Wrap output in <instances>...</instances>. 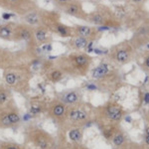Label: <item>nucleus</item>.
Segmentation results:
<instances>
[{
	"instance_id": "obj_1",
	"label": "nucleus",
	"mask_w": 149,
	"mask_h": 149,
	"mask_svg": "<svg viewBox=\"0 0 149 149\" xmlns=\"http://www.w3.org/2000/svg\"><path fill=\"white\" fill-rule=\"evenodd\" d=\"M34 78L28 64L12 66L2 71V81L13 93L27 97L31 91V81Z\"/></svg>"
},
{
	"instance_id": "obj_2",
	"label": "nucleus",
	"mask_w": 149,
	"mask_h": 149,
	"mask_svg": "<svg viewBox=\"0 0 149 149\" xmlns=\"http://www.w3.org/2000/svg\"><path fill=\"white\" fill-rule=\"evenodd\" d=\"M54 63L66 76L83 77L88 74L92 58L85 53H71L57 58Z\"/></svg>"
},
{
	"instance_id": "obj_3",
	"label": "nucleus",
	"mask_w": 149,
	"mask_h": 149,
	"mask_svg": "<svg viewBox=\"0 0 149 149\" xmlns=\"http://www.w3.org/2000/svg\"><path fill=\"white\" fill-rule=\"evenodd\" d=\"M23 136L28 149H57L56 137L37 124L26 125Z\"/></svg>"
},
{
	"instance_id": "obj_4",
	"label": "nucleus",
	"mask_w": 149,
	"mask_h": 149,
	"mask_svg": "<svg viewBox=\"0 0 149 149\" xmlns=\"http://www.w3.org/2000/svg\"><path fill=\"white\" fill-rule=\"evenodd\" d=\"M93 122L91 117V111L88 107L83 102L77 103L74 105L68 107L67 117L63 126L58 128V131L66 132L73 127H81L84 125H88Z\"/></svg>"
},
{
	"instance_id": "obj_5",
	"label": "nucleus",
	"mask_w": 149,
	"mask_h": 149,
	"mask_svg": "<svg viewBox=\"0 0 149 149\" xmlns=\"http://www.w3.org/2000/svg\"><path fill=\"white\" fill-rule=\"evenodd\" d=\"M40 25L46 27L52 35H56L61 38L74 37L73 27L61 22V16L56 11L45 10L41 8V23Z\"/></svg>"
},
{
	"instance_id": "obj_6",
	"label": "nucleus",
	"mask_w": 149,
	"mask_h": 149,
	"mask_svg": "<svg viewBox=\"0 0 149 149\" xmlns=\"http://www.w3.org/2000/svg\"><path fill=\"white\" fill-rule=\"evenodd\" d=\"M39 56L28 50L25 51H10L3 47H0V70L3 71L12 66L20 64H29L33 58Z\"/></svg>"
},
{
	"instance_id": "obj_7",
	"label": "nucleus",
	"mask_w": 149,
	"mask_h": 149,
	"mask_svg": "<svg viewBox=\"0 0 149 149\" xmlns=\"http://www.w3.org/2000/svg\"><path fill=\"white\" fill-rule=\"evenodd\" d=\"M13 42L24 43L26 46V50L35 53V54H37V50L39 49L35 40L34 27L23 22L16 23Z\"/></svg>"
},
{
	"instance_id": "obj_8",
	"label": "nucleus",
	"mask_w": 149,
	"mask_h": 149,
	"mask_svg": "<svg viewBox=\"0 0 149 149\" xmlns=\"http://www.w3.org/2000/svg\"><path fill=\"white\" fill-rule=\"evenodd\" d=\"M0 7L22 17L39 6L36 0H0Z\"/></svg>"
},
{
	"instance_id": "obj_9",
	"label": "nucleus",
	"mask_w": 149,
	"mask_h": 149,
	"mask_svg": "<svg viewBox=\"0 0 149 149\" xmlns=\"http://www.w3.org/2000/svg\"><path fill=\"white\" fill-rule=\"evenodd\" d=\"M67 111H68V105L62 102L60 100L54 97L49 100L48 109L46 111V116L53 123L57 126V128L63 126L67 117Z\"/></svg>"
},
{
	"instance_id": "obj_10",
	"label": "nucleus",
	"mask_w": 149,
	"mask_h": 149,
	"mask_svg": "<svg viewBox=\"0 0 149 149\" xmlns=\"http://www.w3.org/2000/svg\"><path fill=\"white\" fill-rule=\"evenodd\" d=\"M22 123V116L17 104L0 110V129H17Z\"/></svg>"
},
{
	"instance_id": "obj_11",
	"label": "nucleus",
	"mask_w": 149,
	"mask_h": 149,
	"mask_svg": "<svg viewBox=\"0 0 149 149\" xmlns=\"http://www.w3.org/2000/svg\"><path fill=\"white\" fill-rule=\"evenodd\" d=\"M49 100H48L47 97L42 95H33L29 97L27 100V109L30 117L36 118V117L42 116L43 114H46Z\"/></svg>"
},
{
	"instance_id": "obj_12",
	"label": "nucleus",
	"mask_w": 149,
	"mask_h": 149,
	"mask_svg": "<svg viewBox=\"0 0 149 149\" xmlns=\"http://www.w3.org/2000/svg\"><path fill=\"white\" fill-rule=\"evenodd\" d=\"M55 97L60 100L68 107L81 102V95L77 90H65L59 93H55Z\"/></svg>"
},
{
	"instance_id": "obj_13",
	"label": "nucleus",
	"mask_w": 149,
	"mask_h": 149,
	"mask_svg": "<svg viewBox=\"0 0 149 149\" xmlns=\"http://www.w3.org/2000/svg\"><path fill=\"white\" fill-rule=\"evenodd\" d=\"M15 104L16 102L13 97V92L3 81H1L0 84V110H4Z\"/></svg>"
},
{
	"instance_id": "obj_14",
	"label": "nucleus",
	"mask_w": 149,
	"mask_h": 149,
	"mask_svg": "<svg viewBox=\"0 0 149 149\" xmlns=\"http://www.w3.org/2000/svg\"><path fill=\"white\" fill-rule=\"evenodd\" d=\"M62 11H64L65 13L72 16V17H76L78 19H81V20L86 21V18H88V14L84 11L80 0H73L66 7H64Z\"/></svg>"
},
{
	"instance_id": "obj_15",
	"label": "nucleus",
	"mask_w": 149,
	"mask_h": 149,
	"mask_svg": "<svg viewBox=\"0 0 149 149\" xmlns=\"http://www.w3.org/2000/svg\"><path fill=\"white\" fill-rule=\"evenodd\" d=\"M34 35L35 40L37 43L38 47L45 46V45H49L52 42V33L49 30L42 25H38L34 27Z\"/></svg>"
},
{
	"instance_id": "obj_16",
	"label": "nucleus",
	"mask_w": 149,
	"mask_h": 149,
	"mask_svg": "<svg viewBox=\"0 0 149 149\" xmlns=\"http://www.w3.org/2000/svg\"><path fill=\"white\" fill-rule=\"evenodd\" d=\"M42 77L45 79V81L47 83L52 84V85H56V84L60 83V81L64 80L66 74H64V72L61 69L58 68L54 63V65H53L51 68L48 69Z\"/></svg>"
},
{
	"instance_id": "obj_17",
	"label": "nucleus",
	"mask_w": 149,
	"mask_h": 149,
	"mask_svg": "<svg viewBox=\"0 0 149 149\" xmlns=\"http://www.w3.org/2000/svg\"><path fill=\"white\" fill-rule=\"evenodd\" d=\"M74 35V36H80V37L86 38L88 41H93L97 38V30L93 29L90 26L85 25H77L73 27Z\"/></svg>"
},
{
	"instance_id": "obj_18",
	"label": "nucleus",
	"mask_w": 149,
	"mask_h": 149,
	"mask_svg": "<svg viewBox=\"0 0 149 149\" xmlns=\"http://www.w3.org/2000/svg\"><path fill=\"white\" fill-rule=\"evenodd\" d=\"M16 22H7L0 24V39L7 42H13Z\"/></svg>"
},
{
	"instance_id": "obj_19",
	"label": "nucleus",
	"mask_w": 149,
	"mask_h": 149,
	"mask_svg": "<svg viewBox=\"0 0 149 149\" xmlns=\"http://www.w3.org/2000/svg\"><path fill=\"white\" fill-rule=\"evenodd\" d=\"M56 140H57V149H88V147L84 146L81 143L71 142V141H69L61 133H57Z\"/></svg>"
},
{
	"instance_id": "obj_20",
	"label": "nucleus",
	"mask_w": 149,
	"mask_h": 149,
	"mask_svg": "<svg viewBox=\"0 0 149 149\" xmlns=\"http://www.w3.org/2000/svg\"><path fill=\"white\" fill-rule=\"evenodd\" d=\"M57 133H61L68 139L71 142L74 143H81L83 141V136H84V132L81 127H73V128H70L69 130H67L66 132H60L57 131Z\"/></svg>"
},
{
	"instance_id": "obj_21",
	"label": "nucleus",
	"mask_w": 149,
	"mask_h": 149,
	"mask_svg": "<svg viewBox=\"0 0 149 149\" xmlns=\"http://www.w3.org/2000/svg\"><path fill=\"white\" fill-rule=\"evenodd\" d=\"M88 41L86 38L80 37V36H74L72 37V39L69 41V46L72 48V49L74 50H81L84 48H86L88 45Z\"/></svg>"
},
{
	"instance_id": "obj_22",
	"label": "nucleus",
	"mask_w": 149,
	"mask_h": 149,
	"mask_svg": "<svg viewBox=\"0 0 149 149\" xmlns=\"http://www.w3.org/2000/svg\"><path fill=\"white\" fill-rule=\"evenodd\" d=\"M0 149H28L24 143H19L12 140H1L0 139Z\"/></svg>"
},
{
	"instance_id": "obj_23",
	"label": "nucleus",
	"mask_w": 149,
	"mask_h": 149,
	"mask_svg": "<svg viewBox=\"0 0 149 149\" xmlns=\"http://www.w3.org/2000/svg\"><path fill=\"white\" fill-rule=\"evenodd\" d=\"M86 21L95 24V25H103L105 23V17L104 15L100 11H95L92 14L88 15Z\"/></svg>"
},
{
	"instance_id": "obj_24",
	"label": "nucleus",
	"mask_w": 149,
	"mask_h": 149,
	"mask_svg": "<svg viewBox=\"0 0 149 149\" xmlns=\"http://www.w3.org/2000/svg\"><path fill=\"white\" fill-rule=\"evenodd\" d=\"M128 58H129V54L126 50H119L115 54V59L119 63H125V62H127V60H128Z\"/></svg>"
},
{
	"instance_id": "obj_25",
	"label": "nucleus",
	"mask_w": 149,
	"mask_h": 149,
	"mask_svg": "<svg viewBox=\"0 0 149 149\" xmlns=\"http://www.w3.org/2000/svg\"><path fill=\"white\" fill-rule=\"evenodd\" d=\"M111 140H112V143H113L115 146H118L119 147V146H121L124 142V135L122 133H115L113 134V136H112Z\"/></svg>"
},
{
	"instance_id": "obj_26",
	"label": "nucleus",
	"mask_w": 149,
	"mask_h": 149,
	"mask_svg": "<svg viewBox=\"0 0 149 149\" xmlns=\"http://www.w3.org/2000/svg\"><path fill=\"white\" fill-rule=\"evenodd\" d=\"M52 1H53V3H54V5L56 6L58 9L62 10L64 7H66L70 2H72L73 0H52Z\"/></svg>"
},
{
	"instance_id": "obj_27",
	"label": "nucleus",
	"mask_w": 149,
	"mask_h": 149,
	"mask_svg": "<svg viewBox=\"0 0 149 149\" xmlns=\"http://www.w3.org/2000/svg\"><path fill=\"white\" fill-rule=\"evenodd\" d=\"M144 102L149 104V93H145V95H144Z\"/></svg>"
},
{
	"instance_id": "obj_28",
	"label": "nucleus",
	"mask_w": 149,
	"mask_h": 149,
	"mask_svg": "<svg viewBox=\"0 0 149 149\" xmlns=\"http://www.w3.org/2000/svg\"><path fill=\"white\" fill-rule=\"evenodd\" d=\"M145 143L149 146V134H148V135H146V136H145Z\"/></svg>"
},
{
	"instance_id": "obj_29",
	"label": "nucleus",
	"mask_w": 149,
	"mask_h": 149,
	"mask_svg": "<svg viewBox=\"0 0 149 149\" xmlns=\"http://www.w3.org/2000/svg\"><path fill=\"white\" fill-rule=\"evenodd\" d=\"M145 65H146V67L147 68H149V56L146 58V60H145Z\"/></svg>"
},
{
	"instance_id": "obj_30",
	"label": "nucleus",
	"mask_w": 149,
	"mask_h": 149,
	"mask_svg": "<svg viewBox=\"0 0 149 149\" xmlns=\"http://www.w3.org/2000/svg\"><path fill=\"white\" fill-rule=\"evenodd\" d=\"M125 120H126V121H128V122H131V121H132V119H131V117L129 116V115H127V116H125Z\"/></svg>"
},
{
	"instance_id": "obj_31",
	"label": "nucleus",
	"mask_w": 149,
	"mask_h": 149,
	"mask_svg": "<svg viewBox=\"0 0 149 149\" xmlns=\"http://www.w3.org/2000/svg\"><path fill=\"white\" fill-rule=\"evenodd\" d=\"M145 134H146V135H148V134H149V126H148V127H146V129H145Z\"/></svg>"
},
{
	"instance_id": "obj_32",
	"label": "nucleus",
	"mask_w": 149,
	"mask_h": 149,
	"mask_svg": "<svg viewBox=\"0 0 149 149\" xmlns=\"http://www.w3.org/2000/svg\"><path fill=\"white\" fill-rule=\"evenodd\" d=\"M132 1H134V2H139V1H141V0H132Z\"/></svg>"
},
{
	"instance_id": "obj_33",
	"label": "nucleus",
	"mask_w": 149,
	"mask_h": 149,
	"mask_svg": "<svg viewBox=\"0 0 149 149\" xmlns=\"http://www.w3.org/2000/svg\"><path fill=\"white\" fill-rule=\"evenodd\" d=\"M1 81H1V79H0V84H1Z\"/></svg>"
}]
</instances>
